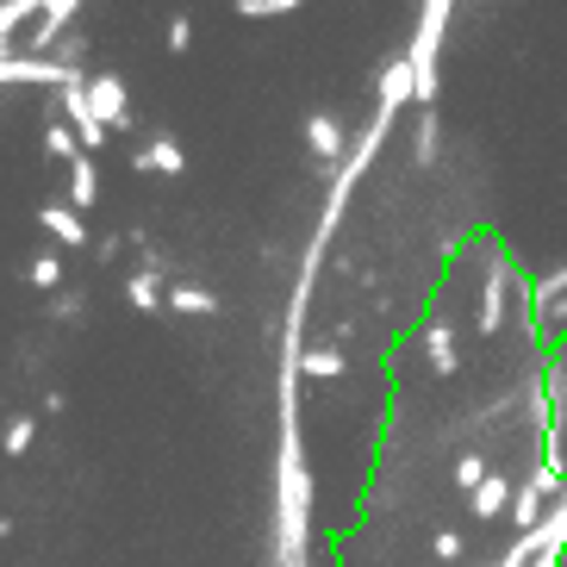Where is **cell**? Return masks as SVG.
Wrapping results in <instances>:
<instances>
[{
	"label": "cell",
	"mask_w": 567,
	"mask_h": 567,
	"mask_svg": "<svg viewBox=\"0 0 567 567\" xmlns=\"http://www.w3.org/2000/svg\"><path fill=\"white\" fill-rule=\"evenodd\" d=\"M306 462H300V431H293V400H287V436H281V555L287 567H300V549H306Z\"/></svg>",
	"instance_id": "obj_1"
},
{
	"label": "cell",
	"mask_w": 567,
	"mask_h": 567,
	"mask_svg": "<svg viewBox=\"0 0 567 567\" xmlns=\"http://www.w3.org/2000/svg\"><path fill=\"white\" fill-rule=\"evenodd\" d=\"M443 19H450V7H431L424 13V25H417V38H412V75H417V101L431 106L436 101V51H443Z\"/></svg>",
	"instance_id": "obj_2"
},
{
	"label": "cell",
	"mask_w": 567,
	"mask_h": 567,
	"mask_svg": "<svg viewBox=\"0 0 567 567\" xmlns=\"http://www.w3.org/2000/svg\"><path fill=\"white\" fill-rule=\"evenodd\" d=\"M87 106H94V125H106V132H118L132 118V101H125L118 75H87Z\"/></svg>",
	"instance_id": "obj_3"
},
{
	"label": "cell",
	"mask_w": 567,
	"mask_h": 567,
	"mask_svg": "<svg viewBox=\"0 0 567 567\" xmlns=\"http://www.w3.org/2000/svg\"><path fill=\"white\" fill-rule=\"evenodd\" d=\"M530 312L543 318L549 331H561V324H567V262H561V268H549V275H543V281L530 287Z\"/></svg>",
	"instance_id": "obj_4"
},
{
	"label": "cell",
	"mask_w": 567,
	"mask_h": 567,
	"mask_svg": "<svg viewBox=\"0 0 567 567\" xmlns=\"http://www.w3.org/2000/svg\"><path fill=\"white\" fill-rule=\"evenodd\" d=\"M405 101H417V75H412V63H393L381 75V118H393Z\"/></svg>",
	"instance_id": "obj_5"
},
{
	"label": "cell",
	"mask_w": 567,
	"mask_h": 567,
	"mask_svg": "<svg viewBox=\"0 0 567 567\" xmlns=\"http://www.w3.org/2000/svg\"><path fill=\"white\" fill-rule=\"evenodd\" d=\"M125 293H132V306H144V312H156V306H168V287H163V262H144L125 281Z\"/></svg>",
	"instance_id": "obj_6"
},
{
	"label": "cell",
	"mask_w": 567,
	"mask_h": 567,
	"mask_svg": "<svg viewBox=\"0 0 567 567\" xmlns=\"http://www.w3.org/2000/svg\"><path fill=\"white\" fill-rule=\"evenodd\" d=\"M38 225H44L56 244H75V250L87 244V225H82V213H75V206H44V213H38Z\"/></svg>",
	"instance_id": "obj_7"
},
{
	"label": "cell",
	"mask_w": 567,
	"mask_h": 567,
	"mask_svg": "<svg viewBox=\"0 0 567 567\" xmlns=\"http://www.w3.org/2000/svg\"><path fill=\"white\" fill-rule=\"evenodd\" d=\"M168 312L213 318L218 312V293H206V287H194V281H168Z\"/></svg>",
	"instance_id": "obj_8"
},
{
	"label": "cell",
	"mask_w": 567,
	"mask_h": 567,
	"mask_svg": "<svg viewBox=\"0 0 567 567\" xmlns=\"http://www.w3.org/2000/svg\"><path fill=\"white\" fill-rule=\"evenodd\" d=\"M306 144H312V156H324V163H337V156H343V125H337L331 113L306 118Z\"/></svg>",
	"instance_id": "obj_9"
},
{
	"label": "cell",
	"mask_w": 567,
	"mask_h": 567,
	"mask_svg": "<svg viewBox=\"0 0 567 567\" xmlns=\"http://www.w3.org/2000/svg\"><path fill=\"white\" fill-rule=\"evenodd\" d=\"M137 168H156V175H182L187 156H182V144H175V137H151V144L137 151Z\"/></svg>",
	"instance_id": "obj_10"
},
{
	"label": "cell",
	"mask_w": 567,
	"mask_h": 567,
	"mask_svg": "<svg viewBox=\"0 0 567 567\" xmlns=\"http://www.w3.org/2000/svg\"><path fill=\"white\" fill-rule=\"evenodd\" d=\"M505 300H512V281H505V275H486V293H481V331H499V324H505Z\"/></svg>",
	"instance_id": "obj_11"
},
{
	"label": "cell",
	"mask_w": 567,
	"mask_h": 567,
	"mask_svg": "<svg viewBox=\"0 0 567 567\" xmlns=\"http://www.w3.org/2000/svg\"><path fill=\"white\" fill-rule=\"evenodd\" d=\"M467 505H474V517H481V524H486V517H499L505 505H517V493H512V486H505V474H493V481H486V486H481V493H474V499H467Z\"/></svg>",
	"instance_id": "obj_12"
},
{
	"label": "cell",
	"mask_w": 567,
	"mask_h": 567,
	"mask_svg": "<svg viewBox=\"0 0 567 567\" xmlns=\"http://www.w3.org/2000/svg\"><path fill=\"white\" fill-rule=\"evenodd\" d=\"M424 350H431L436 374H455V331L450 324H424Z\"/></svg>",
	"instance_id": "obj_13"
},
{
	"label": "cell",
	"mask_w": 567,
	"mask_h": 567,
	"mask_svg": "<svg viewBox=\"0 0 567 567\" xmlns=\"http://www.w3.org/2000/svg\"><path fill=\"white\" fill-rule=\"evenodd\" d=\"M94 194H101V175H94V163H75L69 168V200H75V213H87V206H94Z\"/></svg>",
	"instance_id": "obj_14"
},
{
	"label": "cell",
	"mask_w": 567,
	"mask_h": 567,
	"mask_svg": "<svg viewBox=\"0 0 567 567\" xmlns=\"http://www.w3.org/2000/svg\"><path fill=\"white\" fill-rule=\"evenodd\" d=\"M300 374H312V381H337V374H343V355H337V350H306L300 355Z\"/></svg>",
	"instance_id": "obj_15"
},
{
	"label": "cell",
	"mask_w": 567,
	"mask_h": 567,
	"mask_svg": "<svg viewBox=\"0 0 567 567\" xmlns=\"http://www.w3.org/2000/svg\"><path fill=\"white\" fill-rule=\"evenodd\" d=\"M486 481H493V467H486L481 455H462V462H455V486H462L467 499H474V493H481Z\"/></svg>",
	"instance_id": "obj_16"
},
{
	"label": "cell",
	"mask_w": 567,
	"mask_h": 567,
	"mask_svg": "<svg viewBox=\"0 0 567 567\" xmlns=\"http://www.w3.org/2000/svg\"><path fill=\"white\" fill-rule=\"evenodd\" d=\"M44 151H51V156H63L69 168L82 163V156H75V132H69V125H51V132H44Z\"/></svg>",
	"instance_id": "obj_17"
},
{
	"label": "cell",
	"mask_w": 567,
	"mask_h": 567,
	"mask_svg": "<svg viewBox=\"0 0 567 567\" xmlns=\"http://www.w3.org/2000/svg\"><path fill=\"white\" fill-rule=\"evenodd\" d=\"M32 436H38L32 417H7V455H25L32 450Z\"/></svg>",
	"instance_id": "obj_18"
},
{
	"label": "cell",
	"mask_w": 567,
	"mask_h": 567,
	"mask_svg": "<svg viewBox=\"0 0 567 567\" xmlns=\"http://www.w3.org/2000/svg\"><path fill=\"white\" fill-rule=\"evenodd\" d=\"M25 281H32V287H44V293H51V287H63V262H56V256H38V262H32V275H25Z\"/></svg>",
	"instance_id": "obj_19"
},
{
	"label": "cell",
	"mask_w": 567,
	"mask_h": 567,
	"mask_svg": "<svg viewBox=\"0 0 567 567\" xmlns=\"http://www.w3.org/2000/svg\"><path fill=\"white\" fill-rule=\"evenodd\" d=\"M462 530H436V561H462Z\"/></svg>",
	"instance_id": "obj_20"
},
{
	"label": "cell",
	"mask_w": 567,
	"mask_h": 567,
	"mask_svg": "<svg viewBox=\"0 0 567 567\" xmlns=\"http://www.w3.org/2000/svg\"><path fill=\"white\" fill-rule=\"evenodd\" d=\"M244 13H250V19H268V13H293V7H287V0H244Z\"/></svg>",
	"instance_id": "obj_21"
},
{
	"label": "cell",
	"mask_w": 567,
	"mask_h": 567,
	"mask_svg": "<svg viewBox=\"0 0 567 567\" xmlns=\"http://www.w3.org/2000/svg\"><path fill=\"white\" fill-rule=\"evenodd\" d=\"M417 156H424V163H431V156H436V125H431V118L417 125Z\"/></svg>",
	"instance_id": "obj_22"
},
{
	"label": "cell",
	"mask_w": 567,
	"mask_h": 567,
	"mask_svg": "<svg viewBox=\"0 0 567 567\" xmlns=\"http://www.w3.org/2000/svg\"><path fill=\"white\" fill-rule=\"evenodd\" d=\"M75 137H82V151H101V144H106V137H113V132H106V125H82V132H75Z\"/></svg>",
	"instance_id": "obj_23"
},
{
	"label": "cell",
	"mask_w": 567,
	"mask_h": 567,
	"mask_svg": "<svg viewBox=\"0 0 567 567\" xmlns=\"http://www.w3.org/2000/svg\"><path fill=\"white\" fill-rule=\"evenodd\" d=\"M51 312H56V318H82V293H56Z\"/></svg>",
	"instance_id": "obj_24"
},
{
	"label": "cell",
	"mask_w": 567,
	"mask_h": 567,
	"mask_svg": "<svg viewBox=\"0 0 567 567\" xmlns=\"http://www.w3.org/2000/svg\"><path fill=\"white\" fill-rule=\"evenodd\" d=\"M187 38H194V25H187V19H175V25H168V51H187Z\"/></svg>",
	"instance_id": "obj_25"
}]
</instances>
